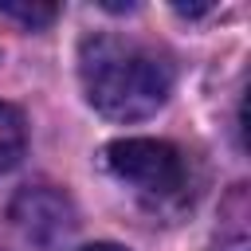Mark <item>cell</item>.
I'll list each match as a JSON object with an SVG mask.
<instances>
[{
	"label": "cell",
	"mask_w": 251,
	"mask_h": 251,
	"mask_svg": "<svg viewBox=\"0 0 251 251\" xmlns=\"http://www.w3.org/2000/svg\"><path fill=\"white\" fill-rule=\"evenodd\" d=\"M78 78L86 102L114 122L149 118L173 94V67L122 35H86L78 43Z\"/></svg>",
	"instance_id": "1"
},
{
	"label": "cell",
	"mask_w": 251,
	"mask_h": 251,
	"mask_svg": "<svg viewBox=\"0 0 251 251\" xmlns=\"http://www.w3.org/2000/svg\"><path fill=\"white\" fill-rule=\"evenodd\" d=\"M102 161L122 184L137 188L149 200L176 196L188 176L180 149L169 141H157V137H118L102 149Z\"/></svg>",
	"instance_id": "2"
},
{
	"label": "cell",
	"mask_w": 251,
	"mask_h": 251,
	"mask_svg": "<svg viewBox=\"0 0 251 251\" xmlns=\"http://www.w3.org/2000/svg\"><path fill=\"white\" fill-rule=\"evenodd\" d=\"M12 220L20 227L24 239H31L35 247H55L59 239L71 235L75 227V208L71 200L51 188V184H35V188H20L12 200Z\"/></svg>",
	"instance_id": "3"
},
{
	"label": "cell",
	"mask_w": 251,
	"mask_h": 251,
	"mask_svg": "<svg viewBox=\"0 0 251 251\" xmlns=\"http://www.w3.org/2000/svg\"><path fill=\"white\" fill-rule=\"evenodd\" d=\"M27 149V126H24V114L12 106V102H0V173L4 169H16L20 157Z\"/></svg>",
	"instance_id": "4"
},
{
	"label": "cell",
	"mask_w": 251,
	"mask_h": 251,
	"mask_svg": "<svg viewBox=\"0 0 251 251\" xmlns=\"http://www.w3.org/2000/svg\"><path fill=\"white\" fill-rule=\"evenodd\" d=\"M0 16H8V20H20L24 27H47L55 16H59V8L55 4H20V0H4L0 4Z\"/></svg>",
	"instance_id": "5"
},
{
	"label": "cell",
	"mask_w": 251,
	"mask_h": 251,
	"mask_svg": "<svg viewBox=\"0 0 251 251\" xmlns=\"http://www.w3.org/2000/svg\"><path fill=\"white\" fill-rule=\"evenodd\" d=\"M212 251H247V235H243V231H235L231 239H220Z\"/></svg>",
	"instance_id": "6"
},
{
	"label": "cell",
	"mask_w": 251,
	"mask_h": 251,
	"mask_svg": "<svg viewBox=\"0 0 251 251\" xmlns=\"http://www.w3.org/2000/svg\"><path fill=\"white\" fill-rule=\"evenodd\" d=\"M78 251H126V247H118V243H90V247H78Z\"/></svg>",
	"instance_id": "7"
}]
</instances>
